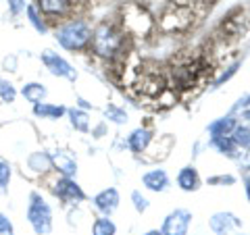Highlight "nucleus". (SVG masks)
Wrapping results in <instances>:
<instances>
[{"mask_svg": "<svg viewBox=\"0 0 250 235\" xmlns=\"http://www.w3.org/2000/svg\"><path fill=\"white\" fill-rule=\"evenodd\" d=\"M34 113L38 117H42V119H59V117L65 113V108L62 106H57V104H46V102H40L34 106Z\"/></svg>", "mask_w": 250, "mask_h": 235, "instance_id": "nucleus-15", "label": "nucleus"}, {"mask_svg": "<svg viewBox=\"0 0 250 235\" xmlns=\"http://www.w3.org/2000/svg\"><path fill=\"white\" fill-rule=\"evenodd\" d=\"M242 104H244V106H250V96H248V98H246V100H244V102H242Z\"/></svg>", "mask_w": 250, "mask_h": 235, "instance_id": "nucleus-29", "label": "nucleus"}, {"mask_svg": "<svg viewBox=\"0 0 250 235\" xmlns=\"http://www.w3.org/2000/svg\"><path fill=\"white\" fill-rule=\"evenodd\" d=\"M117 233V227L111 218H98L92 227V235H115Z\"/></svg>", "mask_w": 250, "mask_h": 235, "instance_id": "nucleus-17", "label": "nucleus"}, {"mask_svg": "<svg viewBox=\"0 0 250 235\" xmlns=\"http://www.w3.org/2000/svg\"><path fill=\"white\" fill-rule=\"evenodd\" d=\"M123 44V36L111 25H100L94 31V50L100 57H113L121 50Z\"/></svg>", "mask_w": 250, "mask_h": 235, "instance_id": "nucleus-3", "label": "nucleus"}, {"mask_svg": "<svg viewBox=\"0 0 250 235\" xmlns=\"http://www.w3.org/2000/svg\"><path fill=\"white\" fill-rule=\"evenodd\" d=\"M50 162L52 160L46 154H42V152H36L34 156H29V167L34 169V171H38V173H44V171H48Z\"/></svg>", "mask_w": 250, "mask_h": 235, "instance_id": "nucleus-18", "label": "nucleus"}, {"mask_svg": "<svg viewBox=\"0 0 250 235\" xmlns=\"http://www.w3.org/2000/svg\"><path fill=\"white\" fill-rule=\"evenodd\" d=\"M177 185L182 187L184 192H194V190H198V185H200V177L196 173V169L194 167H186L179 171V175H177Z\"/></svg>", "mask_w": 250, "mask_h": 235, "instance_id": "nucleus-10", "label": "nucleus"}, {"mask_svg": "<svg viewBox=\"0 0 250 235\" xmlns=\"http://www.w3.org/2000/svg\"><path fill=\"white\" fill-rule=\"evenodd\" d=\"M15 96H17V92H15L13 83L4 81V79H0V98H2L4 102H13Z\"/></svg>", "mask_w": 250, "mask_h": 235, "instance_id": "nucleus-20", "label": "nucleus"}, {"mask_svg": "<svg viewBox=\"0 0 250 235\" xmlns=\"http://www.w3.org/2000/svg\"><path fill=\"white\" fill-rule=\"evenodd\" d=\"M106 115L111 117L113 121H117V123H123L125 119H127V115H123L121 111H117V108H113V106H111V108H106Z\"/></svg>", "mask_w": 250, "mask_h": 235, "instance_id": "nucleus-25", "label": "nucleus"}, {"mask_svg": "<svg viewBox=\"0 0 250 235\" xmlns=\"http://www.w3.org/2000/svg\"><path fill=\"white\" fill-rule=\"evenodd\" d=\"M144 235H163L161 231H148V233H144Z\"/></svg>", "mask_w": 250, "mask_h": 235, "instance_id": "nucleus-28", "label": "nucleus"}, {"mask_svg": "<svg viewBox=\"0 0 250 235\" xmlns=\"http://www.w3.org/2000/svg\"><path fill=\"white\" fill-rule=\"evenodd\" d=\"M190 223H192V215L188 210L179 208L173 210L163 223V235H188V229H190Z\"/></svg>", "mask_w": 250, "mask_h": 235, "instance_id": "nucleus-4", "label": "nucleus"}, {"mask_svg": "<svg viewBox=\"0 0 250 235\" xmlns=\"http://www.w3.org/2000/svg\"><path fill=\"white\" fill-rule=\"evenodd\" d=\"M52 162H54V167H57L59 171L65 177H71V175H75V171H77V162L73 160V156H69L67 152H62V150H59L57 154L50 158Z\"/></svg>", "mask_w": 250, "mask_h": 235, "instance_id": "nucleus-11", "label": "nucleus"}, {"mask_svg": "<svg viewBox=\"0 0 250 235\" xmlns=\"http://www.w3.org/2000/svg\"><path fill=\"white\" fill-rule=\"evenodd\" d=\"M21 94L25 96V100H29V102H34V104H40L44 96H46V88L42 83H27L25 88L21 90Z\"/></svg>", "mask_w": 250, "mask_h": 235, "instance_id": "nucleus-13", "label": "nucleus"}, {"mask_svg": "<svg viewBox=\"0 0 250 235\" xmlns=\"http://www.w3.org/2000/svg\"><path fill=\"white\" fill-rule=\"evenodd\" d=\"M27 221L34 227L38 235H48L52 231V210L46 204V200L40 194L29 196V206H27Z\"/></svg>", "mask_w": 250, "mask_h": 235, "instance_id": "nucleus-1", "label": "nucleus"}, {"mask_svg": "<svg viewBox=\"0 0 250 235\" xmlns=\"http://www.w3.org/2000/svg\"><path fill=\"white\" fill-rule=\"evenodd\" d=\"M134 204H136V208H138V213H144V210L148 208V200L144 198V196H140V192H134Z\"/></svg>", "mask_w": 250, "mask_h": 235, "instance_id": "nucleus-23", "label": "nucleus"}, {"mask_svg": "<svg viewBox=\"0 0 250 235\" xmlns=\"http://www.w3.org/2000/svg\"><path fill=\"white\" fill-rule=\"evenodd\" d=\"M9 4H11V13L13 15H19L23 9H25V2H23V0H9Z\"/></svg>", "mask_w": 250, "mask_h": 235, "instance_id": "nucleus-26", "label": "nucleus"}, {"mask_svg": "<svg viewBox=\"0 0 250 235\" xmlns=\"http://www.w3.org/2000/svg\"><path fill=\"white\" fill-rule=\"evenodd\" d=\"M148 142H150V133H148L146 129H138L129 136V148L134 152H142L148 146Z\"/></svg>", "mask_w": 250, "mask_h": 235, "instance_id": "nucleus-16", "label": "nucleus"}, {"mask_svg": "<svg viewBox=\"0 0 250 235\" xmlns=\"http://www.w3.org/2000/svg\"><path fill=\"white\" fill-rule=\"evenodd\" d=\"M38 4L46 15H62L69 9V0H38Z\"/></svg>", "mask_w": 250, "mask_h": 235, "instance_id": "nucleus-12", "label": "nucleus"}, {"mask_svg": "<svg viewBox=\"0 0 250 235\" xmlns=\"http://www.w3.org/2000/svg\"><path fill=\"white\" fill-rule=\"evenodd\" d=\"M144 185L148 187L150 192H165L169 187V177L163 169H156V171H150V173L144 175Z\"/></svg>", "mask_w": 250, "mask_h": 235, "instance_id": "nucleus-9", "label": "nucleus"}, {"mask_svg": "<svg viewBox=\"0 0 250 235\" xmlns=\"http://www.w3.org/2000/svg\"><path fill=\"white\" fill-rule=\"evenodd\" d=\"M69 117H71V123H73V127L75 129H80V131H85L88 129V115L82 113V111H69Z\"/></svg>", "mask_w": 250, "mask_h": 235, "instance_id": "nucleus-19", "label": "nucleus"}, {"mask_svg": "<svg viewBox=\"0 0 250 235\" xmlns=\"http://www.w3.org/2000/svg\"><path fill=\"white\" fill-rule=\"evenodd\" d=\"M0 235H13V225L4 215H0Z\"/></svg>", "mask_w": 250, "mask_h": 235, "instance_id": "nucleus-24", "label": "nucleus"}, {"mask_svg": "<svg viewBox=\"0 0 250 235\" xmlns=\"http://www.w3.org/2000/svg\"><path fill=\"white\" fill-rule=\"evenodd\" d=\"M240 225H242V221L238 216H233L231 213H217L210 216V221H208L210 231L215 235H231L236 229H240Z\"/></svg>", "mask_w": 250, "mask_h": 235, "instance_id": "nucleus-6", "label": "nucleus"}, {"mask_svg": "<svg viewBox=\"0 0 250 235\" xmlns=\"http://www.w3.org/2000/svg\"><path fill=\"white\" fill-rule=\"evenodd\" d=\"M238 235H244V233H238Z\"/></svg>", "mask_w": 250, "mask_h": 235, "instance_id": "nucleus-32", "label": "nucleus"}, {"mask_svg": "<svg viewBox=\"0 0 250 235\" xmlns=\"http://www.w3.org/2000/svg\"><path fill=\"white\" fill-rule=\"evenodd\" d=\"M54 192H57L59 198L65 200V202H82L83 200L82 187L77 185L75 181H71L69 177H62L61 181L54 183Z\"/></svg>", "mask_w": 250, "mask_h": 235, "instance_id": "nucleus-7", "label": "nucleus"}, {"mask_svg": "<svg viewBox=\"0 0 250 235\" xmlns=\"http://www.w3.org/2000/svg\"><path fill=\"white\" fill-rule=\"evenodd\" d=\"M244 117H246V119L250 121V111H246V113H244Z\"/></svg>", "mask_w": 250, "mask_h": 235, "instance_id": "nucleus-31", "label": "nucleus"}, {"mask_svg": "<svg viewBox=\"0 0 250 235\" xmlns=\"http://www.w3.org/2000/svg\"><path fill=\"white\" fill-rule=\"evenodd\" d=\"M9 179H11V169L9 164H4L0 160V187H6L9 185Z\"/></svg>", "mask_w": 250, "mask_h": 235, "instance_id": "nucleus-22", "label": "nucleus"}, {"mask_svg": "<svg viewBox=\"0 0 250 235\" xmlns=\"http://www.w3.org/2000/svg\"><path fill=\"white\" fill-rule=\"evenodd\" d=\"M246 196H248V200H250V183L246 185Z\"/></svg>", "mask_w": 250, "mask_h": 235, "instance_id": "nucleus-30", "label": "nucleus"}, {"mask_svg": "<svg viewBox=\"0 0 250 235\" xmlns=\"http://www.w3.org/2000/svg\"><path fill=\"white\" fill-rule=\"evenodd\" d=\"M94 206H96L103 215H111L119 206V194H117L115 187H108V190L100 192L96 198H94Z\"/></svg>", "mask_w": 250, "mask_h": 235, "instance_id": "nucleus-8", "label": "nucleus"}, {"mask_svg": "<svg viewBox=\"0 0 250 235\" xmlns=\"http://www.w3.org/2000/svg\"><path fill=\"white\" fill-rule=\"evenodd\" d=\"M42 62H44L46 69H48L52 75L67 77V79H75V69L69 65L65 59H61L59 54H54L52 50H46V52L42 54Z\"/></svg>", "mask_w": 250, "mask_h": 235, "instance_id": "nucleus-5", "label": "nucleus"}, {"mask_svg": "<svg viewBox=\"0 0 250 235\" xmlns=\"http://www.w3.org/2000/svg\"><path fill=\"white\" fill-rule=\"evenodd\" d=\"M90 27L83 21H69L57 31V40L67 50H82L90 42Z\"/></svg>", "mask_w": 250, "mask_h": 235, "instance_id": "nucleus-2", "label": "nucleus"}, {"mask_svg": "<svg viewBox=\"0 0 250 235\" xmlns=\"http://www.w3.org/2000/svg\"><path fill=\"white\" fill-rule=\"evenodd\" d=\"M27 15H29V21H31V25H34L38 31H46L44 21H42V17H40V15H38V11L34 9V6H29V9H27Z\"/></svg>", "mask_w": 250, "mask_h": 235, "instance_id": "nucleus-21", "label": "nucleus"}, {"mask_svg": "<svg viewBox=\"0 0 250 235\" xmlns=\"http://www.w3.org/2000/svg\"><path fill=\"white\" fill-rule=\"evenodd\" d=\"M236 129V121L231 117H225V119H219L215 121L213 125L208 127V131L213 133V137H219V136H229V133Z\"/></svg>", "mask_w": 250, "mask_h": 235, "instance_id": "nucleus-14", "label": "nucleus"}, {"mask_svg": "<svg viewBox=\"0 0 250 235\" xmlns=\"http://www.w3.org/2000/svg\"><path fill=\"white\" fill-rule=\"evenodd\" d=\"M210 183H233V177H215L210 179Z\"/></svg>", "mask_w": 250, "mask_h": 235, "instance_id": "nucleus-27", "label": "nucleus"}]
</instances>
